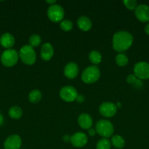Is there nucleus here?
Returning a JSON list of instances; mask_svg holds the SVG:
<instances>
[{
	"mask_svg": "<svg viewBox=\"0 0 149 149\" xmlns=\"http://www.w3.org/2000/svg\"><path fill=\"white\" fill-rule=\"evenodd\" d=\"M134 15L140 21L143 23L149 22V6L144 4H139L134 10Z\"/></svg>",
	"mask_w": 149,
	"mask_h": 149,
	"instance_id": "nucleus-10",
	"label": "nucleus"
},
{
	"mask_svg": "<svg viewBox=\"0 0 149 149\" xmlns=\"http://www.w3.org/2000/svg\"><path fill=\"white\" fill-rule=\"evenodd\" d=\"M84 100H85V97H83V95H77V98H76V101H77V103H83Z\"/></svg>",
	"mask_w": 149,
	"mask_h": 149,
	"instance_id": "nucleus-28",
	"label": "nucleus"
},
{
	"mask_svg": "<svg viewBox=\"0 0 149 149\" xmlns=\"http://www.w3.org/2000/svg\"><path fill=\"white\" fill-rule=\"evenodd\" d=\"M79 73V68L75 63H69L64 69V74L67 78L72 79L77 77Z\"/></svg>",
	"mask_w": 149,
	"mask_h": 149,
	"instance_id": "nucleus-13",
	"label": "nucleus"
},
{
	"mask_svg": "<svg viewBox=\"0 0 149 149\" xmlns=\"http://www.w3.org/2000/svg\"><path fill=\"white\" fill-rule=\"evenodd\" d=\"M19 54L15 49H8L4 50L1 55V62L6 67H13L18 63Z\"/></svg>",
	"mask_w": 149,
	"mask_h": 149,
	"instance_id": "nucleus-4",
	"label": "nucleus"
},
{
	"mask_svg": "<svg viewBox=\"0 0 149 149\" xmlns=\"http://www.w3.org/2000/svg\"><path fill=\"white\" fill-rule=\"evenodd\" d=\"M59 95L63 100L71 103V102L76 100V98H77L78 95H77V92L74 87L68 85L65 86L61 89Z\"/></svg>",
	"mask_w": 149,
	"mask_h": 149,
	"instance_id": "nucleus-8",
	"label": "nucleus"
},
{
	"mask_svg": "<svg viewBox=\"0 0 149 149\" xmlns=\"http://www.w3.org/2000/svg\"><path fill=\"white\" fill-rule=\"evenodd\" d=\"M96 131L100 136L108 138L112 136L114 132V127L110 121L101 119L96 122Z\"/></svg>",
	"mask_w": 149,
	"mask_h": 149,
	"instance_id": "nucleus-5",
	"label": "nucleus"
},
{
	"mask_svg": "<svg viewBox=\"0 0 149 149\" xmlns=\"http://www.w3.org/2000/svg\"><path fill=\"white\" fill-rule=\"evenodd\" d=\"M77 26L83 31H89L92 27V22L86 16H81L77 20Z\"/></svg>",
	"mask_w": 149,
	"mask_h": 149,
	"instance_id": "nucleus-17",
	"label": "nucleus"
},
{
	"mask_svg": "<svg viewBox=\"0 0 149 149\" xmlns=\"http://www.w3.org/2000/svg\"><path fill=\"white\" fill-rule=\"evenodd\" d=\"M19 58L22 62L28 65H33L37 59V55L34 49L30 45H24L19 51Z\"/></svg>",
	"mask_w": 149,
	"mask_h": 149,
	"instance_id": "nucleus-2",
	"label": "nucleus"
},
{
	"mask_svg": "<svg viewBox=\"0 0 149 149\" xmlns=\"http://www.w3.org/2000/svg\"><path fill=\"white\" fill-rule=\"evenodd\" d=\"M124 4L125 7L130 10H135L137 7V2L136 0H125L124 1Z\"/></svg>",
	"mask_w": 149,
	"mask_h": 149,
	"instance_id": "nucleus-27",
	"label": "nucleus"
},
{
	"mask_svg": "<svg viewBox=\"0 0 149 149\" xmlns=\"http://www.w3.org/2000/svg\"><path fill=\"white\" fill-rule=\"evenodd\" d=\"M89 60L94 65H98L102 62V55L97 50H93L90 52L89 55Z\"/></svg>",
	"mask_w": 149,
	"mask_h": 149,
	"instance_id": "nucleus-20",
	"label": "nucleus"
},
{
	"mask_svg": "<svg viewBox=\"0 0 149 149\" xmlns=\"http://www.w3.org/2000/svg\"><path fill=\"white\" fill-rule=\"evenodd\" d=\"M42 98V93L39 90H34L29 94V100L32 103H37Z\"/></svg>",
	"mask_w": 149,
	"mask_h": 149,
	"instance_id": "nucleus-21",
	"label": "nucleus"
},
{
	"mask_svg": "<svg viewBox=\"0 0 149 149\" xmlns=\"http://www.w3.org/2000/svg\"><path fill=\"white\" fill-rule=\"evenodd\" d=\"M145 32L148 35H149V22L146 24L145 27Z\"/></svg>",
	"mask_w": 149,
	"mask_h": 149,
	"instance_id": "nucleus-31",
	"label": "nucleus"
},
{
	"mask_svg": "<svg viewBox=\"0 0 149 149\" xmlns=\"http://www.w3.org/2000/svg\"><path fill=\"white\" fill-rule=\"evenodd\" d=\"M111 145L113 146L115 148L118 149H121L125 146V140L121 135H115L112 136L111 139Z\"/></svg>",
	"mask_w": 149,
	"mask_h": 149,
	"instance_id": "nucleus-18",
	"label": "nucleus"
},
{
	"mask_svg": "<svg viewBox=\"0 0 149 149\" xmlns=\"http://www.w3.org/2000/svg\"><path fill=\"white\" fill-rule=\"evenodd\" d=\"M100 77V71L96 65H90L83 70L81 75L83 81L86 84H93Z\"/></svg>",
	"mask_w": 149,
	"mask_h": 149,
	"instance_id": "nucleus-3",
	"label": "nucleus"
},
{
	"mask_svg": "<svg viewBox=\"0 0 149 149\" xmlns=\"http://www.w3.org/2000/svg\"><path fill=\"white\" fill-rule=\"evenodd\" d=\"M96 130L90 128V129L89 130V131H88V133H89V135H90V136H94L95 134H96Z\"/></svg>",
	"mask_w": 149,
	"mask_h": 149,
	"instance_id": "nucleus-29",
	"label": "nucleus"
},
{
	"mask_svg": "<svg viewBox=\"0 0 149 149\" xmlns=\"http://www.w3.org/2000/svg\"><path fill=\"white\" fill-rule=\"evenodd\" d=\"M134 75L139 79L146 80L149 79V63L147 62L137 63L134 66Z\"/></svg>",
	"mask_w": 149,
	"mask_h": 149,
	"instance_id": "nucleus-7",
	"label": "nucleus"
},
{
	"mask_svg": "<svg viewBox=\"0 0 149 149\" xmlns=\"http://www.w3.org/2000/svg\"><path fill=\"white\" fill-rule=\"evenodd\" d=\"M46 2L48 3V4H50L51 5H53V4H56V1L55 0H51V1H50V0H48V1H46Z\"/></svg>",
	"mask_w": 149,
	"mask_h": 149,
	"instance_id": "nucleus-33",
	"label": "nucleus"
},
{
	"mask_svg": "<svg viewBox=\"0 0 149 149\" xmlns=\"http://www.w3.org/2000/svg\"><path fill=\"white\" fill-rule=\"evenodd\" d=\"M111 142L108 138H102L96 143V149H110Z\"/></svg>",
	"mask_w": 149,
	"mask_h": 149,
	"instance_id": "nucleus-23",
	"label": "nucleus"
},
{
	"mask_svg": "<svg viewBox=\"0 0 149 149\" xmlns=\"http://www.w3.org/2000/svg\"><path fill=\"white\" fill-rule=\"evenodd\" d=\"M60 27L64 31H70L72 29L73 23L71 20H63L60 22Z\"/></svg>",
	"mask_w": 149,
	"mask_h": 149,
	"instance_id": "nucleus-26",
	"label": "nucleus"
},
{
	"mask_svg": "<svg viewBox=\"0 0 149 149\" xmlns=\"http://www.w3.org/2000/svg\"><path fill=\"white\" fill-rule=\"evenodd\" d=\"M115 62L118 66L124 67L128 64V57L124 53H118L115 57Z\"/></svg>",
	"mask_w": 149,
	"mask_h": 149,
	"instance_id": "nucleus-22",
	"label": "nucleus"
},
{
	"mask_svg": "<svg viewBox=\"0 0 149 149\" xmlns=\"http://www.w3.org/2000/svg\"><path fill=\"white\" fill-rule=\"evenodd\" d=\"M0 45L5 49H11L15 45V38L11 33H4L0 37Z\"/></svg>",
	"mask_w": 149,
	"mask_h": 149,
	"instance_id": "nucleus-16",
	"label": "nucleus"
},
{
	"mask_svg": "<svg viewBox=\"0 0 149 149\" xmlns=\"http://www.w3.org/2000/svg\"><path fill=\"white\" fill-rule=\"evenodd\" d=\"M41 42H42V39L41 37L37 34H32V36L29 37V45L32 47H37L39 46L40 45Z\"/></svg>",
	"mask_w": 149,
	"mask_h": 149,
	"instance_id": "nucleus-25",
	"label": "nucleus"
},
{
	"mask_svg": "<svg viewBox=\"0 0 149 149\" xmlns=\"http://www.w3.org/2000/svg\"><path fill=\"white\" fill-rule=\"evenodd\" d=\"M127 81L129 84H132L134 87H141L142 86H143V82L141 81V80L137 79V77L134 75H133V74H130V75L128 76V77L127 78Z\"/></svg>",
	"mask_w": 149,
	"mask_h": 149,
	"instance_id": "nucleus-24",
	"label": "nucleus"
},
{
	"mask_svg": "<svg viewBox=\"0 0 149 149\" xmlns=\"http://www.w3.org/2000/svg\"><path fill=\"white\" fill-rule=\"evenodd\" d=\"M53 52L54 51L52 45L50 43H45L41 47V58L45 61H50L53 55Z\"/></svg>",
	"mask_w": 149,
	"mask_h": 149,
	"instance_id": "nucleus-15",
	"label": "nucleus"
},
{
	"mask_svg": "<svg viewBox=\"0 0 149 149\" xmlns=\"http://www.w3.org/2000/svg\"><path fill=\"white\" fill-rule=\"evenodd\" d=\"M3 123H4V117H3L2 114L0 113V127L3 125Z\"/></svg>",
	"mask_w": 149,
	"mask_h": 149,
	"instance_id": "nucleus-32",
	"label": "nucleus"
},
{
	"mask_svg": "<svg viewBox=\"0 0 149 149\" xmlns=\"http://www.w3.org/2000/svg\"><path fill=\"white\" fill-rule=\"evenodd\" d=\"M133 43V36L125 31H118L112 37V47L118 52H123L129 49Z\"/></svg>",
	"mask_w": 149,
	"mask_h": 149,
	"instance_id": "nucleus-1",
	"label": "nucleus"
},
{
	"mask_svg": "<svg viewBox=\"0 0 149 149\" xmlns=\"http://www.w3.org/2000/svg\"><path fill=\"white\" fill-rule=\"evenodd\" d=\"M8 114L9 116H10V118H12V119H18L22 116L23 111H22L21 108L19 107V106H14L9 109Z\"/></svg>",
	"mask_w": 149,
	"mask_h": 149,
	"instance_id": "nucleus-19",
	"label": "nucleus"
},
{
	"mask_svg": "<svg viewBox=\"0 0 149 149\" xmlns=\"http://www.w3.org/2000/svg\"><path fill=\"white\" fill-rule=\"evenodd\" d=\"M47 15H48V18L51 21L55 22V23L61 22L64 16V9L59 4H56L53 5H50L48 9Z\"/></svg>",
	"mask_w": 149,
	"mask_h": 149,
	"instance_id": "nucleus-6",
	"label": "nucleus"
},
{
	"mask_svg": "<svg viewBox=\"0 0 149 149\" xmlns=\"http://www.w3.org/2000/svg\"><path fill=\"white\" fill-rule=\"evenodd\" d=\"M70 143L74 147L82 148L87 144L88 137L83 132H76L73 134L70 138Z\"/></svg>",
	"mask_w": 149,
	"mask_h": 149,
	"instance_id": "nucleus-11",
	"label": "nucleus"
},
{
	"mask_svg": "<svg viewBox=\"0 0 149 149\" xmlns=\"http://www.w3.org/2000/svg\"><path fill=\"white\" fill-rule=\"evenodd\" d=\"M115 106H116L117 109H118V108H121V103H118L116 105H115Z\"/></svg>",
	"mask_w": 149,
	"mask_h": 149,
	"instance_id": "nucleus-34",
	"label": "nucleus"
},
{
	"mask_svg": "<svg viewBox=\"0 0 149 149\" xmlns=\"http://www.w3.org/2000/svg\"><path fill=\"white\" fill-rule=\"evenodd\" d=\"M79 126L84 130H89L93 125L91 116L88 113H82L77 119Z\"/></svg>",
	"mask_w": 149,
	"mask_h": 149,
	"instance_id": "nucleus-14",
	"label": "nucleus"
},
{
	"mask_svg": "<svg viewBox=\"0 0 149 149\" xmlns=\"http://www.w3.org/2000/svg\"><path fill=\"white\" fill-rule=\"evenodd\" d=\"M70 138L71 137L69 136L68 135H66L63 137V141H65V142H70Z\"/></svg>",
	"mask_w": 149,
	"mask_h": 149,
	"instance_id": "nucleus-30",
	"label": "nucleus"
},
{
	"mask_svg": "<svg viewBox=\"0 0 149 149\" xmlns=\"http://www.w3.org/2000/svg\"><path fill=\"white\" fill-rule=\"evenodd\" d=\"M99 113L102 116L107 118L112 117L116 113L117 108L115 104L111 102L102 103L99 106Z\"/></svg>",
	"mask_w": 149,
	"mask_h": 149,
	"instance_id": "nucleus-9",
	"label": "nucleus"
},
{
	"mask_svg": "<svg viewBox=\"0 0 149 149\" xmlns=\"http://www.w3.org/2000/svg\"><path fill=\"white\" fill-rule=\"evenodd\" d=\"M21 138L18 135L9 136L4 143V149H20L21 146Z\"/></svg>",
	"mask_w": 149,
	"mask_h": 149,
	"instance_id": "nucleus-12",
	"label": "nucleus"
}]
</instances>
